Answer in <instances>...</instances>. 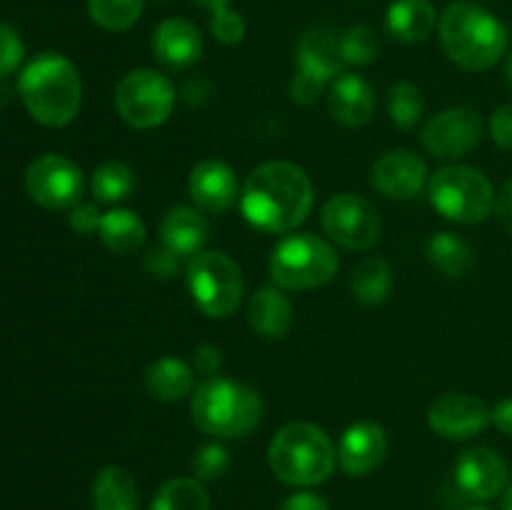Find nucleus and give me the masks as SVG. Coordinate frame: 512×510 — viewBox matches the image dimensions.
I'll use <instances>...</instances> for the list:
<instances>
[{
  "mask_svg": "<svg viewBox=\"0 0 512 510\" xmlns=\"http://www.w3.org/2000/svg\"><path fill=\"white\" fill-rule=\"evenodd\" d=\"M193 360H195V368H198V373L208 375V378H213V375L220 370V365H223L220 350L210 343H200L198 348H195Z\"/></svg>",
  "mask_w": 512,
  "mask_h": 510,
  "instance_id": "obj_41",
  "label": "nucleus"
},
{
  "mask_svg": "<svg viewBox=\"0 0 512 510\" xmlns=\"http://www.w3.org/2000/svg\"><path fill=\"white\" fill-rule=\"evenodd\" d=\"M268 463L280 483L310 488L325 483L333 475L338 465V448L315 423H288L270 440Z\"/></svg>",
  "mask_w": 512,
  "mask_h": 510,
  "instance_id": "obj_5",
  "label": "nucleus"
},
{
  "mask_svg": "<svg viewBox=\"0 0 512 510\" xmlns=\"http://www.w3.org/2000/svg\"><path fill=\"white\" fill-rule=\"evenodd\" d=\"M295 60H298V70L318 75L325 83H333L338 75H343L345 65L340 35L328 25H313L300 35Z\"/></svg>",
  "mask_w": 512,
  "mask_h": 510,
  "instance_id": "obj_19",
  "label": "nucleus"
},
{
  "mask_svg": "<svg viewBox=\"0 0 512 510\" xmlns=\"http://www.w3.org/2000/svg\"><path fill=\"white\" fill-rule=\"evenodd\" d=\"M190 415L203 433L215 438H243L258 428L263 418V398L250 385L238 380L205 378L190 395Z\"/></svg>",
  "mask_w": 512,
  "mask_h": 510,
  "instance_id": "obj_4",
  "label": "nucleus"
},
{
  "mask_svg": "<svg viewBox=\"0 0 512 510\" xmlns=\"http://www.w3.org/2000/svg\"><path fill=\"white\" fill-rule=\"evenodd\" d=\"M245 30H248L245 18L240 13H235V10L223 8L218 10V13H210V33H213V38L218 40V43H240V40L245 38Z\"/></svg>",
  "mask_w": 512,
  "mask_h": 510,
  "instance_id": "obj_35",
  "label": "nucleus"
},
{
  "mask_svg": "<svg viewBox=\"0 0 512 510\" xmlns=\"http://www.w3.org/2000/svg\"><path fill=\"white\" fill-rule=\"evenodd\" d=\"M438 13L430 0H395L385 15L388 33L400 43H423L438 28Z\"/></svg>",
  "mask_w": 512,
  "mask_h": 510,
  "instance_id": "obj_24",
  "label": "nucleus"
},
{
  "mask_svg": "<svg viewBox=\"0 0 512 510\" xmlns=\"http://www.w3.org/2000/svg\"><path fill=\"white\" fill-rule=\"evenodd\" d=\"M70 228L80 235H90L100 228V220H103V213L98 210L95 203H78L75 208H70Z\"/></svg>",
  "mask_w": 512,
  "mask_h": 510,
  "instance_id": "obj_39",
  "label": "nucleus"
},
{
  "mask_svg": "<svg viewBox=\"0 0 512 510\" xmlns=\"http://www.w3.org/2000/svg\"><path fill=\"white\" fill-rule=\"evenodd\" d=\"M483 140V120L473 108H448L430 118L420 130V143L433 158L460 160Z\"/></svg>",
  "mask_w": 512,
  "mask_h": 510,
  "instance_id": "obj_12",
  "label": "nucleus"
},
{
  "mask_svg": "<svg viewBox=\"0 0 512 510\" xmlns=\"http://www.w3.org/2000/svg\"><path fill=\"white\" fill-rule=\"evenodd\" d=\"M138 485L120 465H108L93 480V510H138Z\"/></svg>",
  "mask_w": 512,
  "mask_h": 510,
  "instance_id": "obj_26",
  "label": "nucleus"
},
{
  "mask_svg": "<svg viewBox=\"0 0 512 510\" xmlns=\"http://www.w3.org/2000/svg\"><path fill=\"white\" fill-rule=\"evenodd\" d=\"M455 483L475 503L493 500L508 485V465L493 448H470L455 463Z\"/></svg>",
  "mask_w": 512,
  "mask_h": 510,
  "instance_id": "obj_15",
  "label": "nucleus"
},
{
  "mask_svg": "<svg viewBox=\"0 0 512 510\" xmlns=\"http://www.w3.org/2000/svg\"><path fill=\"white\" fill-rule=\"evenodd\" d=\"M490 420L495 423V428L503 435H510L512 438V398L500 400L493 410H490Z\"/></svg>",
  "mask_w": 512,
  "mask_h": 510,
  "instance_id": "obj_44",
  "label": "nucleus"
},
{
  "mask_svg": "<svg viewBox=\"0 0 512 510\" xmlns=\"http://www.w3.org/2000/svg\"><path fill=\"white\" fill-rule=\"evenodd\" d=\"M370 183L390 200H413L428 183V165L410 150H390L375 160Z\"/></svg>",
  "mask_w": 512,
  "mask_h": 510,
  "instance_id": "obj_14",
  "label": "nucleus"
},
{
  "mask_svg": "<svg viewBox=\"0 0 512 510\" xmlns=\"http://www.w3.org/2000/svg\"><path fill=\"white\" fill-rule=\"evenodd\" d=\"M173 83L153 68H135L115 88V110L128 125L150 130L163 125L175 108Z\"/></svg>",
  "mask_w": 512,
  "mask_h": 510,
  "instance_id": "obj_9",
  "label": "nucleus"
},
{
  "mask_svg": "<svg viewBox=\"0 0 512 510\" xmlns=\"http://www.w3.org/2000/svg\"><path fill=\"white\" fill-rule=\"evenodd\" d=\"M145 0H88V15L98 28L123 33L140 20Z\"/></svg>",
  "mask_w": 512,
  "mask_h": 510,
  "instance_id": "obj_31",
  "label": "nucleus"
},
{
  "mask_svg": "<svg viewBox=\"0 0 512 510\" xmlns=\"http://www.w3.org/2000/svg\"><path fill=\"white\" fill-rule=\"evenodd\" d=\"M428 263L445 278H465L475 268V250L465 238L455 233H435L428 240Z\"/></svg>",
  "mask_w": 512,
  "mask_h": 510,
  "instance_id": "obj_27",
  "label": "nucleus"
},
{
  "mask_svg": "<svg viewBox=\"0 0 512 510\" xmlns=\"http://www.w3.org/2000/svg\"><path fill=\"white\" fill-rule=\"evenodd\" d=\"M98 233L105 248L115 255L138 253L143 248L145 238H148V230H145V223L140 220V215L125 208L108 210L103 215V220H100Z\"/></svg>",
  "mask_w": 512,
  "mask_h": 510,
  "instance_id": "obj_25",
  "label": "nucleus"
},
{
  "mask_svg": "<svg viewBox=\"0 0 512 510\" xmlns=\"http://www.w3.org/2000/svg\"><path fill=\"white\" fill-rule=\"evenodd\" d=\"M90 190H93L98 203H120L128 200L135 190V173L128 163L120 160H108L100 168H95L93 178H90Z\"/></svg>",
  "mask_w": 512,
  "mask_h": 510,
  "instance_id": "obj_30",
  "label": "nucleus"
},
{
  "mask_svg": "<svg viewBox=\"0 0 512 510\" xmlns=\"http://www.w3.org/2000/svg\"><path fill=\"white\" fill-rule=\"evenodd\" d=\"M490 135H493L495 145L503 150H512V103L500 105L490 118Z\"/></svg>",
  "mask_w": 512,
  "mask_h": 510,
  "instance_id": "obj_40",
  "label": "nucleus"
},
{
  "mask_svg": "<svg viewBox=\"0 0 512 510\" xmlns=\"http://www.w3.org/2000/svg\"><path fill=\"white\" fill-rule=\"evenodd\" d=\"M148 395L158 403H178L195 390V370L180 358H158L143 375Z\"/></svg>",
  "mask_w": 512,
  "mask_h": 510,
  "instance_id": "obj_23",
  "label": "nucleus"
},
{
  "mask_svg": "<svg viewBox=\"0 0 512 510\" xmlns=\"http://www.w3.org/2000/svg\"><path fill=\"white\" fill-rule=\"evenodd\" d=\"M340 50H343L345 65H365L373 63L380 53L378 35L368 25H350L343 35H340Z\"/></svg>",
  "mask_w": 512,
  "mask_h": 510,
  "instance_id": "obj_33",
  "label": "nucleus"
},
{
  "mask_svg": "<svg viewBox=\"0 0 512 510\" xmlns=\"http://www.w3.org/2000/svg\"><path fill=\"white\" fill-rule=\"evenodd\" d=\"M388 455V435L373 420L353 423L338 443V465L350 478H363L378 470Z\"/></svg>",
  "mask_w": 512,
  "mask_h": 510,
  "instance_id": "obj_16",
  "label": "nucleus"
},
{
  "mask_svg": "<svg viewBox=\"0 0 512 510\" xmlns=\"http://www.w3.org/2000/svg\"><path fill=\"white\" fill-rule=\"evenodd\" d=\"M440 43L453 63L465 70H488L508 50V28L483 5L455 0L440 13Z\"/></svg>",
  "mask_w": 512,
  "mask_h": 510,
  "instance_id": "obj_3",
  "label": "nucleus"
},
{
  "mask_svg": "<svg viewBox=\"0 0 512 510\" xmlns=\"http://www.w3.org/2000/svg\"><path fill=\"white\" fill-rule=\"evenodd\" d=\"M150 510H210V495L198 478H173L160 485Z\"/></svg>",
  "mask_w": 512,
  "mask_h": 510,
  "instance_id": "obj_29",
  "label": "nucleus"
},
{
  "mask_svg": "<svg viewBox=\"0 0 512 510\" xmlns=\"http://www.w3.org/2000/svg\"><path fill=\"white\" fill-rule=\"evenodd\" d=\"M393 290V270L388 260L378 255H368L360 260L350 273V293L363 305H380L388 300Z\"/></svg>",
  "mask_w": 512,
  "mask_h": 510,
  "instance_id": "obj_28",
  "label": "nucleus"
},
{
  "mask_svg": "<svg viewBox=\"0 0 512 510\" xmlns=\"http://www.w3.org/2000/svg\"><path fill=\"white\" fill-rule=\"evenodd\" d=\"M153 55L168 70H188L203 58V35L188 18H165L153 33Z\"/></svg>",
  "mask_w": 512,
  "mask_h": 510,
  "instance_id": "obj_18",
  "label": "nucleus"
},
{
  "mask_svg": "<svg viewBox=\"0 0 512 510\" xmlns=\"http://www.w3.org/2000/svg\"><path fill=\"white\" fill-rule=\"evenodd\" d=\"M433 208L460 225L483 223L495 213V188L488 175L470 165H443L428 180Z\"/></svg>",
  "mask_w": 512,
  "mask_h": 510,
  "instance_id": "obj_7",
  "label": "nucleus"
},
{
  "mask_svg": "<svg viewBox=\"0 0 512 510\" xmlns=\"http://www.w3.org/2000/svg\"><path fill=\"white\" fill-rule=\"evenodd\" d=\"M328 110L338 123L360 128L375 113V93L370 83L360 75L343 73L330 83Z\"/></svg>",
  "mask_w": 512,
  "mask_h": 510,
  "instance_id": "obj_20",
  "label": "nucleus"
},
{
  "mask_svg": "<svg viewBox=\"0 0 512 510\" xmlns=\"http://www.w3.org/2000/svg\"><path fill=\"white\" fill-rule=\"evenodd\" d=\"M325 85L328 83L320 80L318 75L298 70V73L293 75V80H290V98H293V103L310 108V105H315L320 98H323Z\"/></svg>",
  "mask_w": 512,
  "mask_h": 510,
  "instance_id": "obj_38",
  "label": "nucleus"
},
{
  "mask_svg": "<svg viewBox=\"0 0 512 510\" xmlns=\"http://www.w3.org/2000/svg\"><path fill=\"white\" fill-rule=\"evenodd\" d=\"M320 223L328 238L345 250H370L383 233L378 210L355 193L333 195L323 205Z\"/></svg>",
  "mask_w": 512,
  "mask_h": 510,
  "instance_id": "obj_10",
  "label": "nucleus"
},
{
  "mask_svg": "<svg viewBox=\"0 0 512 510\" xmlns=\"http://www.w3.org/2000/svg\"><path fill=\"white\" fill-rule=\"evenodd\" d=\"M18 95L40 125L65 128L80 113L83 83L73 60L60 53H40L20 73Z\"/></svg>",
  "mask_w": 512,
  "mask_h": 510,
  "instance_id": "obj_2",
  "label": "nucleus"
},
{
  "mask_svg": "<svg viewBox=\"0 0 512 510\" xmlns=\"http://www.w3.org/2000/svg\"><path fill=\"white\" fill-rule=\"evenodd\" d=\"M195 5H200L203 10H208V13H218V10L228 8L230 0H193Z\"/></svg>",
  "mask_w": 512,
  "mask_h": 510,
  "instance_id": "obj_45",
  "label": "nucleus"
},
{
  "mask_svg": "<svg viewBox=\"0 0 512 510\" xmlns=\"http://www.w3.org/2000/svg\"><path fill=\"white\" fill-rule=\"evenodd\" d=\"M185 280L193 303L208 318H228L243 300V273L223 250H200L188 260Z\"/></svg>",
  "mask_w": 512,
  "mask_h": 510,
  "instance_id": "obj_8",
  "label": "nucleus"
},
{
  "mask_svg": "<svg viewBox=\"0 0 512 510\" xmlns=\"http://www.w3.org/2000/svg\"><path fill=\"white\" fill-rule=\"evenodd\" d=\"M160 235H163V245H168L180 258L185 255L193 258L208 243L210 228L200 210L188 208V205H173L160 223Z\"/></svg>",
  "mask_w": 512,
  "mask_h": 510,
  "instance_id": "obj_22",
  "label": "nucleus"
},
{
  "mask_svg": "<svg viewBox=\"0 0 512 510\" xmlns=\"http://www.w3.org/2000/svg\"><path fill=\"white\" fill-rule=\"evenodd\" d=\"M313 183L300 165L270 160L258 165L240 190V213L265 233H290L313 210Z\"/></svg>",
  "mask_w": 512,
  "mask_h": 510,
  "instance_id": "obj_1",
  "label": "nucleus"
},
{
  "mask_svg": "<svg viewBox=\"0 0 512 510\" xmlns=\"http://www.w3.org/2000/svg\"><path fill=\"white\" fill-rule=\"evenodd\" d=\"M280 510H330V505L328 500L320 498V495L303 490V493L290 495V498L280 505Z\"/></svg>",
  "mask_w": 512,
  "mask_h": 510,
  "instance_id": "obj_42",
  "label": "nucleus"
},
{
  "mask_svg": "<svg viewBox=\"0 0 512 510\" xmlns=\"http://www.w3.org/2000/svg\"><path fill=\"white\" fill-rule=\"evenodd\" d=\"M428 423L440 438L468 440L488 428L490 410L473 393H443L430 403Z\"/></svg>",
  "mask_w": 512,
  "mask_h": 510,
  "instance_id": "obj_13",
  "label": "nucleus"
},
{
  "mask_svg": "<svg viewBox=\"0 0 512 510\" xmlns=\"http://www.w3.org/2000/svg\"><path fill=\"white\" fill-rule=\"evenodd\" d=\"M505 80H508V85L512 88V53L508 55V63H505Z\"/></svg>",
  "mask_w": 512,
  "mask_h": 510,
  "instance_id": "obj_46",
  "label": "nucleus"
},
{
  "mask_svg": "<svg viewBox=\"0 0 512 510\" xmlns=\"http://www.w3.org/2000/svg\"><path fill=\"white\" fill-rule=\"evenodd\" d=\"M248 320L250 328L265 340H283L290 333L295 323L293 303L283 288L278 285H265V288L255 290L248 305Z\"/></svg>",
  "mask_w": 512,
  "mask_h": 510,
  "instance_id": "obj_21",
  "label": "nucleus"
},
{
  "mask_svg": "<svg viewBox=\"0 0 512 510\" xmlns=\"http://www.w3.org/2000/svg\"><path fill=\"white\" fill-rule=\"evenodd\" d=\"M180 268V255L173 253L168 245H160V248L148 250V255L143 258V270L155 280H168L178 273Z\"/></svg>",
  "mask_w": 512,
  "mask_h": 510,
  "instance_id": "obj_37",
  "label": "nucleus"
},
{
  "mask_svg": "<svg viewBox=\"0 0 512 510\" xmlns=\"http://www.w3.org/2000/svg\"><path fill=\"white\" fill-rule=\"evenodd\" d=\"M423 93L413 83H395L388 90V115L400 130H413L423 118Z\"/></svg>",
  "mask_w": 512,
  "mask_h": 510,
  "instance_id": "obj_32",
  "label": "nucleus"
},
{
  "mask_svg": "<svg viewBox=\"0 0 512 510\" xmlns=\"http://www.w3.org/2000/svg\"><path fill=\"white\" fill-rule=\"evenodd\" d=\"M188 190L198 210L205 213H225L240 200L238 178L233 168L223 160H203L193 168L188 180Z\"/></svg>",
  "mask_w": 512,
  "mask_h": 510,
  "instance_id": "obj_17",
  "label": "nucleus"
},
{
  "mask_svg": "<svg viewBox=\"0 0 512 510\" xmlns=\"http://www.w3.org/2000/svg\"><path fill=\"white\" fill-rule=\"evenodd\" d=\"M468 510H488V508H480V505H473V508H468Z\"/></svg>",
  "mask_w": 512,
  "mask_h": 510,
  "instance_id": "obj_48",
  "label": "nucleus"
},
{
  "mask_svg": "<svg viewBox=\"0 0 512 510\" xmlns=\"http://www.w3.org/2000/svg\"><path fill=\"white\" fill-rule=\"evenodd\" d=\"M503 510H512V488H508V493H505V498H503Z\"/></svg>",
  "mask_w": 512,
  "mask_h": 510,
  "instance_id": "obj_47",
  "label": "nucleus"
},
{
  "mask_svg": "<svg viewBox=\"0 0 512 510\" xmlns=\"http://www.w3.org/2000/svg\"><path fill=\"white\" fill-rule=\"evenodd\" d=\"M340 268L333 243L313 233L288 235L270 255V278L283 290H315L328 285Z\"/></svg>",
  "mask_w": 512,
  "mask_h": 510,
  "instance_id": "obj_6",
  "label": "nucleus"
},
{
  "mask_svg": "<svg viewBox=\"0 0 512 510\" xmlns=\"http://www.w3.org/2000/svg\"><path fill=\"white\" fill-rule=\"evenodd\" d=\"M495 215H498L500 225L512 233V178L500 188L498 198H495Z\"/></svg>",
  "mask_w": 512,
  "mask_h": 510,
  "instance_id": "obj_43",
  "label": "nucleus"
},
{
  "mask_svg": "<svg viewBox=\"0 0 512 510\" xmlns=\"http://www.w3.org/2000/svg\"><path fill=\"white\" fill-rule=\"evenodd\" d=\"M25 58V45L18 30L0 23V78L15 73Z\"/></svg>",
  "mask_w": 512,
  "mask_h": 510,
  "instance_id": "obj_36",
  "label": "nucleus"
},
{
  "mask_svg": "<svg viewBox=\"0 0 512 510\" xmlns=\"http://www.w3.org/2000/svg\"><path fill=\"white\" fill-rule=\"evenodd\" d=\"M230 453L218 443H208L195 450L193 455V475L200 483H218L228 475Z\"/></svg>",
  "mask_w": 512,
  "mask_h": 510,
  "instance_id": "obj_34",
  "label": "nucleus"
},
{
  "mask_svg": "<svg viewBox=\"0 0 512 510\" xmlns=\"http://www.w3.org/2000/svg\"><path fill=\"white\" fill-rule=\"evenodd\" d=\"M25 190L43 208L70 210L83 198V170L65 155H40L25 170Z\"/></svg>",
  "mask_w": 512,
  "mask_h": 510,
  "instance_id": "obj_11",
  "label": "nucleus"
}]
</instances>
